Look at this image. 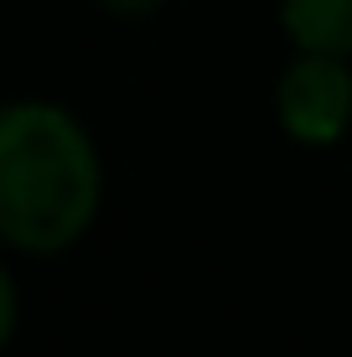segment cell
I'll return each mask as SVG.
<instances>
[{"label": "cell", "instance_id": "6da1fadb", "mask_svg": "<svg viewBox=\"0 0 352 357\" xmlns=\"http://www.w3.org/2000/svg\"><path fill=\"white\" fill-rule=\"evenodd\" d=\"M104 161L78 114L47 98L0 104V243L16 254H63L93 228Z\"/></svg>", "mask_w": 352, "mask_h": 357}, {"label": "cell", "instance_id": "7a4b0ae2", "mask_svg": "<svg viewBox=\"0 0 352 357\" xmlns=\"http://www.w3.org/2000/svg\"><path fill=\"white\" fill-rule=\"evenodd\" d=\"M275 119L296 145H337L352 130V57L296 47L275 83Z\"/></svg>", "mask_w": 352, "mask_h": 357}, {"label": "cell", "instance_id": "3957f363", "mask_svg": "<svg viewBox=\"0 0 352 357\" xmlns=\"http://www.w3.org/2000/svg\"><path fill=\"white\" fill-rule=\"evenodd\" d=\"M280 26L300 52L352 57V0H280Z\"/></svg>", "mask_w": 352, "mask_h": 357}, {"label": "cell", "instance_id": "277c9868", "mask_svg": "<svg viewBox=\"0 0 352 357\" xmlns=\"http://www.w3.org/2000/svg\"><path fill=\"white\" fill-rule=\"evenodd\" d=\"M16 321H21V301H16V280H10V269L0 264V352L10 347V337H16Z\"/></svg>", "mask_w": 352, "mask_h": 357}, {"label": "cell", "instance_id": "5b68a950", "mask_svg": "<svg viewBox=\"0 0 352 357\" xmlns=\"http://www.w3.org/2000/svg\"><path fill=\"white\" fill-rule=\"evenodd\" d=\"M99 6H109L114 16H151V10H161L166 0H99Z\"/></svg>", "mask_w": 352, "mask_h": 357}]
</instances>
